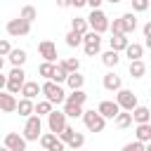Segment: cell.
I'll return each instance as SVG.
<instances>
[{"label": "cell", "instance_id": "1", "mask_svg": "<svg viewBox=\"0 0 151 151\" xmlns=\"http://www.w3.org/2000/svg\"><path fill=\"white\" fill-rule=\"evenodd\" d=\"M40 90H42L45 99H47L52 106H54V104H64V101H66V92H64V87H61L59 83H54V80L42 83V85H40Z\"/></svg>", "mask_w": 151, "mask_h": 151}, {"label": "cell", "instance_id": "2", "mask_svg": "<svg viewBox=\"0 0 151 151\" xmlns=\"http://www.w3.org/2000/svg\"><path fill=\"white\" fill-rule=\"evenodd\" d=\"M40 134H42V120H40V116H28L26 118V125H24V139L26 142H38L40 139Z\"/></svg>", "mask_w": 151, "mask_h": 151}, {"label": "cell", "instance_id": "3", "mask_svg": "<svg viewBox=\"0 0 151 151\" xmlns=\"http://www.w3.org/2000/svg\"><path fill=\"white\" fill-rule=\"evenodd\" d=\"M24 83H26V73H24V68L21 66H14L12 71H9V76H7V92L9 94H19L21 92V87H24Z\"/></svg>", "mask_w": 151, "mask_h": 151}, {"label": "cell", "instance_id": "4", "mask_svg": "<svg viewBox=\"0 0 151 151\" xmlns=\"http://www.w3.org/2000/svg\"><path fill=\"white\" fill-rule=\"evenodd\" d=\"M109 17L101 12V9H92L90 12V17H87V26H90V31H94V33H104V31H109Z\"/></svg>", "mask_w": 151, "mask_h": 151}, {"label": "cell", "instance_id": "5", "mask_svg": "<svg viewBox=\"0 0 151 151\" xmlns=\"http://www.w3.org/2000/svg\"><path fill=\"white\" fill-rule=\"evenodd\" d=\"M116 104L120 106V111H130V113H132V109L139 106L137 104V94L132 90H123V87L116 92Z\"/></svg>", "mask_w": 151, "mask_h": 151}, {"label": "cell", "instance_id": "6", "mask_svg": "<svg viewBox=\"0 0 151 151\" xmlns=\"http://www.w3.org/2000/svg\"><path fill=\"white\" fill-rule=\"evenodd\" d=\"M83 50H85L87 57L99 54V50H101V35L94 33V31H87V33L83 35Z\"/></svg>", "mask_w": 151, "mask_h": 151}, {"label": "cell", "instance_id": "7", "mask_svg": "<svg viewBox=\"0 0 151 151\" xmlns=\"http://www.w3.org/2000/svg\"><path fill=\"white\" fill-rule=\"evenodd\" d=\"M83 120H85V127H87L90 132H101L104 125H106V118H101L94 109H92V111H83Z\"/></svg>", "mask_w": 151, "mask_h": 151}, {"label": "cell", "instance_id": "8", "mask_svg": "<svg viewBox=\"0 0 151 151\" xmlns=\"http://www.w3.org/2000/svg\"><path fill=\"white\" fill-rule=\"evenodd\" d=\"M7 33H9L12 38H24V35L31 33V24L24 21L21 17H19V19H9V21H7Z\"/></svg>", "mask_w": 151, "mask_h": 151}, {"label": "cell", "instance_id": "9", "mask_svg": "<svg viewBox=\"0 0 151 151\" xmlns=\"http://www.w3.org/2000/svg\"><path fill=\"white\" fill-rule=\"evenodd\" d=\"M47 127H50L52 134H59V132L66 127V113H64V111H52V113L47 116Z\"/></svg>", "mask_w": 151, "mask_h": 151}, {"label": "cell", "instance_id": "10", "mask_svg": "<svg viewBox=\"0 0 151 151\" xmlns=\"http://www.w3.org/2000/svg\"><path fill=\"white\" fill-rule=\"evenodd\" d=\"M38 52H40V57L45 59V61H50V64H54L57 61V45L52 42V40H42L40 45H38Z\"/></svg>", "mask_w": 151, "mask_h": 151}, {"label": "cell", "instance_id": "11", "mask_svg": "<svg viewBox=\"0 0 151 151\" xmlns=\"http://www.w3.org/2000/svg\"><path fill=\"white\" fill-rule=\"evenodd\" d=\"M97 113H99L101 118H116V116L120 113V106H118L116 101H111V99H104V101L97 106Z\"/></svg>", "mask_w": 151, "mask_h": 151}, {"label": "cell", "instance_id": "12", "mask_svg": "<svg viewBox=\"0 0 151 151\" xmlns=\"http://www.w3.org/2000/svg\"><path fill=\"white\" fill-rule=\"evenodd\" d=\"M5 146L9 151H26V139L19 134V132H9L5 137Z\"/></svg>", "mask_w": 151, "mask_h": 151}, {"label": "cell", "instance_id": "13", "mask_svg": "<svg viewBox=\"0 0 151 151\" xmlns=\"http://www.w3.org/2000/svg\"><path fill=\"white\" fill-rule=\"evenodd\" d=\"M0 111L2 113H14L17 111V97L9 92H0Z\"/></svg>", "mask_w": 151, "mask_h": 151}, {"label": "cell", "instance_id": "14", "mask_svg": "<svg viewBox=\"0 0 151 151\" xmlns=\"http://www.w3.org/2000/svg\"><path fill=\"white\" fill-rule=\"evenodd\" d=\"M19 94H21L24 99H31V101H33L38 94H42V90H40V85H38V83H33V80H26Z\"/></svg>", "mask_w": 151, "mask_h": 151}, {"label": "cell", "instance_id": "15", "mask_svg": "<svg viewBox=\"0 0 151 151\" xmlns=\"http://www.w3.org/2000/svg\"><path fill=\"white\" fill-rule=\"evenodd\" d=\"M123 87V80H120V76H116L113 71H109L106 76H104V90H109V92H118Z\"/></svg>", "mask_w": 151, "mask_h": 151}, {"label": "cell", "instance_id": "16", "mask_svg": "<svg viewBox=\"0 0 151 151\" xmlns=\"http://www.w3.org/2000/svg\"><path fill=\"white\" fill-rule=\"evenodd\" d=\"M132 120H134L137 125H142V123H151V109H146V106H137V109H132Z\"/></svg>", "mask_w": 151, "mask_h": 151}, {"label": "cell", "instance_id": "17", "mask_svg": "<svg viewBox=\"0 0 151 151\" xmlns=\"http://www.w3.org/2000/svg\"><path fill=\"white\" fill-rule=\"evenodd\" d=\"M120 24H123V33H125V35L132 33V31L137 28V17H134V12H125V14L120 17Z\"/></svg>", "mask_w": 151, "mask_h": 151}, {"label": "cell", "instance_id": "18", "mask_svg": "<svg viewBox=\"0 0 151 151\" xmlns=\"http://www.w3.org/2000/svg\"><path fill=\"white\" fill-rule=\"evenodd\" d=\"M109 45H111V50L113 52H125V47L130 45V40H127V35H111L109 38Z\"/></svg>", "mask_w": 151, "mask_h": 151}, {"label": "cell", "instance_id": "19", "mask_svg": "<svg viewBox=\"0 0 151 151\" xmlns=\"http://www.w3.org/2000/svg\"><path fill=\"white\" fill-rule=\"evenodd\" d=\"M17 111H19V116H24V118H28V116H33V111H35V104L31 101V99H19L17 101Z\"/></svg>", "mask_w": 151, "mask_h": 151}, {"label": "cell", "instance_id": "20", "mask_svg": "<svg viewBox=\"0 0 151 151\" xmlns=\"http://www.w3.org/2000/svg\"><path fill=\"white\" fill-rule=\"evenodd\" d=\"M87 101V94L83 90H71V94H66V101L64 104H76V106H83Z\"/></svg>", "mask_w": 151, "mask_h": 151}, {"label": "cell", "instance_id": "21", "mask_svg": "<svg viewBox=\"0 0 151 151\" xmlns=\"http://www.w3.org/2000/svg\"><path fill=\"white\" fill-rule=\"evenodd\" d=\"M137 142H142V144H149L151 142V123H142V125H137Z\"/></svg>", "mask_w": 151, "mask_h": 151}, {"label": "cell", "instance_id": "22", "mask_svg": "<svg viewBox=\"0 0 151 151\" xmlns=\"http://www.w3.org/2000/svg\"><path fill=\"white\" fill-rule=\"evenodd\" d=\"M125 54L130 57V61H137V59H142L144 47H142V45H137V42H130V45L125 47Z\"/></svg>", "mask_w": 151, "mask_h": 151}, {"label": "cell", "instance_id": "23", "mask_svg": "<svg viewBox=\"0 0 151 151\" xmlns=\"http://www.w3.org/2000/svg\"><path fill=\"white\" fill-rule=\"evenodd\" d=\"M7 57H9L12 66H24V61L28 59V57H26V50H14V47H12V52H9Z\"/></svg>", "mask_w": 151, "mask_h": 151}, {"label": "cell", "instance_id": "24", "mask_svg": "<svg viewBox=\"0 0 151 151\" xmlns=\"http://www.w3.org/2000/svg\"><path fill=\"white\" fill-rule=\"evenodd\" d=\"M144 73H146V64H144L142 59L130 61V76H132V78H144Z\"/></svg>", "mask_w": 151, "mask_h": 151}, {"label": "cell", "instance_id": "25", "mask_svg": "<svg viewBox=\"0 0 151 151\" xmlns=\"http://www.w3.org/2000/svg\"><path fill=\"white\" fill-rule=\"evenodd\" d=\"M71 31H76V33H80V35H85V33L90 31V26H87V19H83V17H76V19L71 21Z\"/></svg>", "mask_w": 151, "mask_h": 151}, {"label": "cell", "instance_id": "26", "mask_svg": "<svg viewBox=\"0 0 151 151\" xmlns=\"http://www.w3.org/2000/svg\"><path fill=\"white\" fill-rule=\"evenodd\" d=\"M83 83H85V78L76 71V73H68V78H66V85L71 87V90H83Z\"/></svg>", "mask_w": 151, "mask_h": 151}, {"label": "cell", "instance_id": "27", "mask_svg": "<svg viewBox=\"0 0 151 151\" xmlns=\"http://www.w3.org/2000/svg\"><path fill=\"white\" fill-rule=\"evenodd\" d=\"M113 120H116V127H120V130H123V127H130V125H132V113H130V111H120Z\"/></svg>", "mask_w": 151, "mask_h": 151}, {"label": "cell", "instance_id": "28", "mask_svg": "<svg viewBox=\"0 0 151 151\" xmlns=\"http://www.w3.org/2000/svg\"><path fill=\"white\" fill-rule=\"evenodd\" d=\"M54 66L57 64H50V61H42L40 66H38V73L45 78V80H52V76H54Z\"/></svg>", "mask_w": 151, "mask_h": 151}, {"label": "cell", "instance_id": "29", "mask_svg": "<svg viewBox=\"0 0 151 151\" xmlns=\"http://www.w3.org/2000/svg\"><path fill=\"white\" fill-rule=\"evenodd\" d=\"M64 113H66V118H83V106L64 104Z\"/></svg>", "mask_w": 151, "mask_h": 151}, {"label": "cell", "instance_id": "30", "mask_svg": "<svg viewBox=\"0 0 151 151\" xmlns=\"http://www.w3.org/2000/svg\"><path fill=\"white\" fill-rule=\"evenodd\" d=\"M19 17H21L24 21H28V24H31L33 19H38V12H35V7H33V5H26V7H21V14H19Z\"/></svg>", "mask_w": 151, "mask_h": 151}, {"label": "cell", "instance_id": "31", "mask_svg": "<svg viewBox=\"0 0 151 151\" xmlns=\"http://www.w3.org/2000/svg\"><path fill=\"white\" fill-rule=\"evenodd\" d=\"M101 61H104L106 66H118V61H120V57H118V52H113V50H109V52H104V54H101Z\"/></svg>", "mask_w": 151, "mask_h": 151}, {"label": "cell", "instance_id": "32", "mask_svg": "<svg viewBox=\"0 0 151 151\" xmlns=\"http://www.w3.org/2000/svg\"><path fill=\"white\" fill-rule=\"evenodd\" d=\"M66 78H68V71H66L61 64H57V66H54V76H52V80L61 85V83H66Z\"/></svg>", "mask_w": 151, "mask_h": 151}, {"label": "cell", "instance_id": "33", "mask_svg": "<svg viewBox=\"0 0 151 151\" xmlns=\"http://www.w3.org/2000/svg\"><path fill=\"white\" fill-rule=\"evenodd\" d=\"M52 111H54L52 104L45 99V101H38V104H35V111H33V113H35V116H50Z\"/></svg>", "mask_w": 151, "mask_h": 151}, {"label": "cell", "instance_id": "34", "mask_svg": "<svg viewBox=\"0 0 151 151\" xmlns=\"http://www.w3.org/2000/svg\"><path fill=\"white\" fill-rule=\"evenodd\" d=\"M66 45H68V47H78V45H83V35L76 33V31H68V33H66Z\"/></svg>", "mask_w": 151, "mask_h": 151}, {"label": "cell", "instance_id": "35", "mask_svg": "<svg viewBox=\"0 0 151 151\" xmlns=\"http://www.w3.org/2000/svg\"><path fill=\"white\" fill-rule=\"evenodd\" d=\"M59 64H61V66H64L68 73H76V71L80 68V61H78L76 57H71V59H64V61H59Z\"/></svg>", "mask_w": 151, "mask_h": 151}, {"label": "cell", "instance_id": "36", "mask_svg": "<svg viewBox=\"0 0 151 151\" xmlns=\"http://www.w3.org/2000/svg\"><path fill=\"white\" fill-rule=\"evenodd\" d=\"M83 144H85V134H83V132H76V134L71 137V142H68L66 146H71V149H80Z\"/></svg>", "mask_w": 151, "mask_h": 151}, {"label": "cell", "instance_id": "37", "mask_svg": "<svg viewBox=\"0 0 151 151\" xmlns=\"http://www.w3.org/2000/svg\"><path fill=\"white\" fill-rule=\"evenodd\" d=\"M73 134H76V130H73V127H71V125H66V127H64V130H61V132H59V134H57V137H59V139H61V142H64V144H68V142H71V137H73Z\"/></svg>", "mask_w": 151, "mask_h": 151}, {"label": "cell", "instance_id": "38", "mask_svg": "<svg viewBox=\"0 0 151 151\" xmlns=\"http://www.w3.org/2000/svg\"><path fill=\"white\" fill-rule=\"evenodd\" d=\"M54 142H57V134H52V132H47V134H40V144H42V149H50Z\"/></svg>", "mask_w": 151, "mask_h": 151}, {"label": "cell", "instance_id": "39", "mask_svg": "<svg viewBox=\"0 0 151 151\" xmlns=\"http://www.w3.org/2000/svg\"><path fill=\"white\" fill-rule=\"evenodd\" d=\"M151 5V0H132V9L134 12H146Z\"/></svg>", "mask_w": 151, "mask_h": 151}, {"label": "cell", "instance_id": "40", "mask_svg": "<svg viewBox=\"0 0 151 151\" xmlns=\"http://www.w3.org/2000/svg\"><path fill=\"white\" fill-rule=\"evenodd\" d=\"M123 151H144V144L134 139V142H130V144H125V146H123Z\"/></svg>", "mask_w": 151, "mask_h": 151}, {"label": "cell", "instance_id": "41", "mask_svg": "<svg viewBox=\"0 0 151 151\" xmlns=\"http://www.w3.org/2000/svg\"><path fill=\"white\" fill-rule=\"evenodd\" d=\"M12 52V45H9V40H0V57H7Z\"/></svg>", "mask_w": 151, "mask_h": 151}, {"label": "cell", "instance_id": "42", "mask_svg": "<svg viewBox=\"0 0 151 151\" xmlns=\"http://www.w3.org/2000/svg\"><path fill=\"white\" fill-rule=\"evenodd\" d=\"M64 149H66V144H64V142H61V139L57 137V142H54V144H52V146H50L47 151H64Z\"/></svg>", "mask_w": 151, "mask_h": 151}, {"label": "cell", "instance_id": "43", "mask_svg": "<svg viewBox=\"0 0 151 151\" xmlns=\"http://www.w3.org/2000/svg\"><path fill=\"white\" fill-rule=\"evenodd\" d=\"M104 0H87V5L92 7V9H99V5H101Z\"/></svg>", "mask_w": 151, "mask_h": 151}, {"label": "cell", "instance_id": "44", "mask_svg": "<svg viewBox=\"0 0 151 151\" xmlns=\"http://www.w3.org/2000/svg\"><path fill=\"white\" fill-rule=\"evenodd\" d=\"M71 5H73V7H85L87 0H71Z\"/></svg>", "mask_w": 151, "mask_h": 151}, {"label": "cell", "instance_id": "45", "mask_svg": "<svg viewBox=\"0 0 151 151\" xmlns=\"http://www.w3.org/2000/svg\"><path fill=\"white\" fill-rule=\"evenodd\" d=\"M144 38H151V21L144 24Z\"/></svg>", "mask_w": 151, "mask_h": 151}, {"label": "cell", "instance_id": "46", "mask_svg": "<svg viewBox=\"0 0 151 151\" xmlns=\"http://www.w3.org/2000/svg\"><path fill=\"white\" fill-rule=\"evenodd\" d=\"M57 7H71V0H57Z\"/></svg>", "mask_w": 151, "mask_h": 151}, {"label": "cell", "instance_id": "47", "mask_svg": "<svg viewBox=\"0 0 151 151\" xmlns=\"http://www.w3.org/2000/svg\"><path fill=\"white\" fill-rule=\"evenodd\" d=\"M5 85H7V76H2V73H0V92H2V87H5Z\"/></svg>", "mask_w": 151, "mask_h": 151}, {"label": "cell", "instance_id": "48", "mask_svg": "<svg viewBox=\"0 0 151 151\" xmlns=\"http://www.w3.org/2000/svg\"><path fill=\"white\" fill-rule=\"evenodd\" d=\"M2 66H5V57H0V73H2Z\"/></svg>", "mask_w": 151, "mask_h": 151}, {"label": "cell", "instance_id": "49", "mask_svg": "<svg viewBox=\"0 0 151 151\" xmlns=\"http://www.w3.org/2000/svg\"><path fill=\"white\" fill-rule=\"evenodd\" d=\"M144 151H151V142H149V144H144Z\"/></svg>", "mask_w": 151, "mask_h": 151}, {"label": "cell", "instance_id": "50", "mask_svg": "<svg viewBox=\"0 0 151 151\" xmlns=\"http://www.w3.org/2000/svg\"><path fill=\"white\" fill-rule=\"evenodd\" d=\"M146 47H149V50H151V38H146Z\"/></svg>", "mask_w": 151, "mask_h": 151}, {"label": "cell", "instance_id": "51", "mask_svg": "<svg viewBox=\"0 0 151 151\" xmlns=\"http://www.w3.org/2000/svg\"><path fill=\"white\" fill-rule=\"evenodd\" d=\"M109 2H111V5H118V2H123V0H109Z\"/></svg>", "mask_w": 151, "mask_h": 151}, {"label": "cell", "instance_id": "52", "mask_svg": "<svg viewBox=\"0 0 151 151\" xmlns=\"http://www.w3.org/2000/svg\"><path fill=\"white\" fill-rule=\"evenodd\" d=\"M0 151H9V149H7V146H0Z\"/></svg>", "mask_w": 151, "mask_h": 151}]
</instances>
